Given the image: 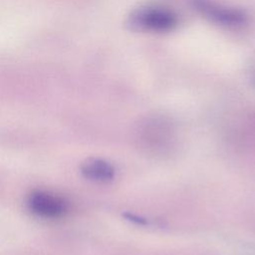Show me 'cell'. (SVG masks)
<instances>
[{
    "mask_svg": "<svg viewBox=\"0 0 255 255\" xmlns=\"http://www.w3.org/2000/svg\"><path fill=\"white\" fill-rule=\"evenodd\" d=\"M192 2L197 12L215 24L237 29L249 23L248 15L239 9L230 8L211 0H192Z\"/></svg>",
    "mask_w": 255,
    "mask_h": 255,
    "instance_id": "cell-3",
    "label": "cell"
},
{
    "mask_svg": "<svg viewBox=\"0 0 255 255\" xmlns=\"http://www.w3.org/2000/svg\"><path fill=\"white\" fill-rule=\"evenodd\" d=\"M128 24L133 30L150 33H165L175 29L178 25L177 15L161 6H144L134 10Z\"/></svg>",
    "mask_w": 255,
    "mask_h": 255,
    "instance_id": "cell-2",
    "label": "cell"
},
{
    "mask_svg": "<svg viewBox=\"0 0 255 255\" xmlns=\"http://www.w3.org/2000/svg\"><path fill=\"white\" fill-rule=\"evenodd\" d=\"M28 207L39 217L54 219L64 215L67 210V203L56 194L46 191H35L28 198Z\"/></svg>",
    "mask_w": 255,
    "mask_h": 255,
    "instance_id": "cell-4",
    "label": "cell"
},
{
    "mask_svg": "<svg viewBox=\"0 0 255 255\" xmlns=\"http://www.w3.org/2000/svg\"><path fill=\"white\" fill-rule=\"evenodd\" d=\"M139 147L151 154H163L173 145L175 128L172 122L163 116H152L139 123L136 128Z\"/></svg>",
    "mask_w": 255,
    "mask_h": 255,
    "instance_id": "cell-1",
    "label": "cell"
},
{
    "mask_svg": "<svg viewBox=\"0 0 255 255\" xmlns=\"http://www.w3.org/2000/svg\"><path fill=\"white\" fill-rule=\"evenodd\" d=\"M83 174L94 181L107 182L114 178L115 169L106 160L92 158L86 161L82 166Z\"/></svg>",
    "mask_w": 255,
    "mask_h": 255,
    "instance_id": "cell-5",
    "label": "cell"
}]
</instances>
